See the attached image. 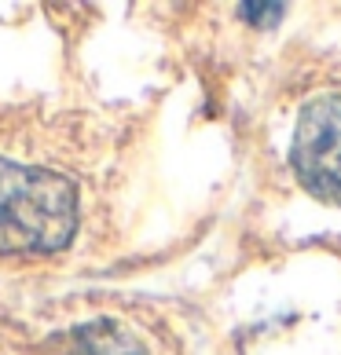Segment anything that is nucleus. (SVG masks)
I'll return each mask as SVG.
<instances>
[{
  "label": "nucleus",
  "mask_w": 341,
  "mask_h": 355,
  "mask_svg": "<svg viewBox=\"0 0 341 355\" xmlns=\"http://www.w3.org/2000/svg\"><path fill=\"white\" fill-rule=\"evenodd\" d=\"M74 227L77 191L67 176L0 157V253H56Z\"/></svg>",
  "instance_id": "nucleus-1"
},
{
  "label": "nucleus",
  "mask_w": 341,
  "mask_h": 355,
  "mask_svg": "<svg viewBox=\"0 0 341 355\" xmlns=\"http://www.w3.org/2000/svg\"><path fill=\"white\" fill-rule=\"evenodd\" d=\"M70 355H147L143 345L110 319H96L70 334Z\"/></svg>",
  "instance_id": "nucleus-3"
},
{
  "label": "nucleus",
  "mask_w": 341,
  "mask_h": 355,
  "mask_svg": "<svg viewBox=\"0 0 341 355\" xmlns=\"http://www.w3.org/2000/svg\"><path fill=\"white\" fill-rule=\"evenodd\" d=\"M290 162L312 194L341 202V96L316 99L301 114Z\"/></svg>",
  "instance_id": "nucleus-2"
}]
</instances>
